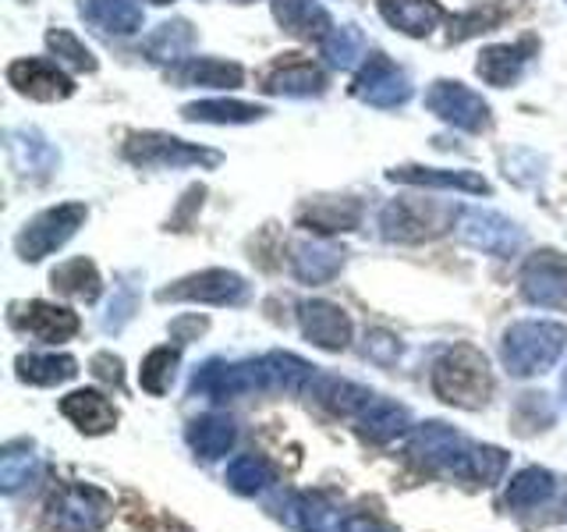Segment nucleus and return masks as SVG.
Wrapping results in <instances>:
<instances>
[{
    "mask_svg": "<svg viewBox=\"0 0 567 532\" xmlns=\"http://www.w3.org/2000/svg\"><path fill=\"white\" fill-rule=\"evenodd\" d=\"M344 266V248L330 242H298L291 248V274L301 284H327L341 274Z\"/></svg>",
    "mask_w": 567,
    "mask_h": 532,
    "instance_id": "a878e982",
    "label": "nucleus"
},
{
    "mask_svg": "<svg viewBox=\"0 0 567 532\" xmlns=\"http://www.w3.org/2000/svg\"><path fill=\"white\" fill-rule=\"evenodd\" d=\"M262 93L270 96H323L327 93V75L323 68H316L312 61H301L298 53H288V61H277L262 71Z\"/></svg>",
    "mask_w": 567,
    "mask_h": 532,
    "instance_id": "dca6fc26",
    "label": "nucleus"
},
{
    "mask_svg": "<svg viewBox=\"0 0 567 532\" xmlns=\"http://www.w3.org/2000/svg\"><path fill=\"white\" fill-rule=\"evenodd\" d=\"M501 22H504V8H496V4L468 8V11H461L451 22V43H465V40H472V35H478V32L496 29Z\"/></svg>",
    "mask_w": 567,
    "mask_h": 532,
    "instance_id": "79ce46f5",
    "label": "nucleus"
},
{
    "mask_svg": "<svg viewBox=\"0 0 567 532\" xmlns=\"http://www.w3.org/2000/svg\"><path fill=\"white\" fill-rule=\"evenodd\" d=\"M323 58L330 68H341L351 71L365 58V35L359 25H341V29H330L323 35Z\"/></svg>",
    "mask_w": 567,
    "mask_h": 532,
    "instance_id": "ea45409f",
    "label": "nucleus"
},
{
    "mask_svg": "<svg viewBox=\"0 0 567 532\" xmlns=\"http://www.w3.org/2000/svg\"><path fill=\"white\" fill-rule=\"evenodd\" d=\"M188 448L206 458V461H217L224 458L230 448H235V440H238V426L230 416L224 412H209V416H199L195 422H188Z\"/></svg>",
    "mask_w": 567,
    "mask_h": 532,
    "instance_id": "bb28decb",
    "label": "nucleus"
},
{
    "mask_svg": "<svg viewBox=\"0 0 567 532\" xmlns=\"http://www.w3.org/2000/svg\"><path fill=\"white\" fill-rule=\"evenodd\" d=\"M47 47L50 53L58 58L64 68L71 71H96V58H93V50H89L75 32H68V29H50L47 32Z\"/></svg>",
    "mask_w": 567,
    "mask_h": 532,
    "instance_id": "a19ab883",
    "label": "nucleus"
},
{
    "mask_svg": "<svg viewBox=\"0 0 567 532\" xmlns=\"http://www.w3.org/2000/svg\"><path fill=\"white\" fill-rule=\"evenodd\" d=\"M245 298L248 280L235 270H199L156 291V301H203V306H241Z\"/></svg>",
    "mask_w": 567,
    "mask_h": 532,
    "instance_id": "9d476101",
    "label": "nucleus"
},
{
    "mask_svg": "<svg viewBox=\"0 0 567 532\" xmlns=\"http://www.w3.org/2000/svg\"><path fill=\"white\" fill-rule=\"evenodd\" d=\"M365 355H369L372 362L390 366V362H398L401 341H398L394 334H386V330H369V337H365Z\"/></svg>",
    "mask_w": 567,
    "mask_h": 532,
    "instance_id": "de8ad7c7",
    "label": "nucleus"
},
{
    "mask_svg": "<svg viewBox=\"0 0 567 532\" xmlns=\"http://www.w3.org/2000/svg\"><path fill=\"white\" fill-rule=\"evenodd\" d=\"M18 380L32 387H53L68 383L79 372V362L71 355H18Z\"/></svg>",
    "mask_w": 567,
    "mask_h": 532,
    "instance_id": "c9c22d12",
    "label": "nucleus"
},
{
    "mask_svg": "<svg viewBox=\"0 0 567 532\" xmlns=\"http://www.w3.org/2000/svg\"><path fill=\"white\" fill-rule=\"evenodd\" d=\"M504 472H507V451L489 448V443H478V448H475V466H472V483L493 487V483H501Z\"/></svg>",
    "mask_w": 567,
    "mask_h": 532,
    "instance_id": "a18cd8bd",
    "label": "nucleus"
},
{
    "mask_svg": "<svg viewBox=\"0 0 567 532\" xmlns=\"http://www.w3.org/2000/svg\"><path fill=\"white\" fill-rule=\"evenodd\" d=\"M79 11L103 35H132L142 29V8L135 0H79Z\"/></svg>",
    "mask_w": 567,
    "mask_h": 532,
    "instance_id": "cd10ccee",
    "label": "nucleus"
},
{
    "mask_svg": "<svg viewBox=\"0 0 567 532\" xmlns=\"http://www.w3.org/2000/svg\"><path fill=\"white\" fill-rule=\"evenodd\" d=\"M564 401H567V372H564Z\"/></svg>",
    "mask_w": 567,
    "mask_h": 532,
    "instance_id": "603ef678",
    "label": "nucleus"
},
{
    "mask_svg": "<svg viewBox=\"0 0 567 532\" xmlns=\"http://www.w3.org/2000/svg\"><path fill=\"white\" fill-rule=\"evenodd\" d=\"M235 4H252V0H235Z\"/></svg>",
    "mask_w": 567,
    "mask_h": 532,
    "instance_id": "5fc2aeb1",
    "label": "nucleus"
},
{
    "mask_svg": "<svg viewBox=\"0 0 567 532\" xmlns=\"http://www.w3.org/2000/svg\"><path fill=\"white\" fill-rule=\"evenodd\" d=\"M377 8L390 29L412 35V40H425L443 22V8L436 0H377Z\"/></svg>",
    "mask_w": 567,
    "mask_h": 532,
    "instance_id": "5701e85b",
    "label": "nucleus"
},
{
    "mask_svg": "<svg viewBox=\"0 0 567 532\" xmlns=\"http://www.w3.org/2000/svg\"><path fill=\"white\" fill-rule=\"evenodd\" d=\"M454 227H457V238L465 245L478 248V253L501 256V259L518 256L525 245V231L511 217H504V213H493V209H461Z\"/></svg>",
    "mask_w": 567,
    "mask_h": 532,
    "instance_id": "6e6552de",
    "label": "nucleus"
},
{
    "mask_svg": "<svg viewBox=\"0 0 567 532\" xmlns=\"http://www.w3.org/2000/svg\"><path fill=\"white\" fill-rule=\"evenodd\" d=\"M309 395L316 398V405H323L333 416H359L362 408L377 398L369 387H359L341 377H327V372H316L309 383Z\"/></svg>",
    "mask_w": 567,
    "mask_h": 532,
    "instance_id": "c85d7f7f",
    "label": "nucleus"
},
{
    "mask_svg": "<svg viewBox=\"0 0 567 532\" xmlns=\"http://www.w3.org/2000/svg\"><path fill=\"white\" fill-rule=\"evenodd\" d=\"M177 366H182V351L177 348H153L146 359H142V369H138V383L146 395L153 398H164L174 377H177Z\"/></svg>",
    "mask_w": 567,
    "mask_h": 532,
    "instance_id": "4c0bfd02",
    "label": "nucleus"
},
{
    "mask_svg": "<svg viewBox=\"0 0 567 532\" xmlns=\"http://www.w3.org/2000/svg\"><path fill=\"white\" fill-rule=\"evenodd\" d=\"M8 156H11V164H14L18 174L35 177V182H47V177L58 171V164H61L58 150H53L50 142H47V135L35 132V129H14V132H8Z\"/></svg>",
    "mask_w": 567,
    "mask_h": 532,
    "instance_id": "a211bd4d",
    "label": "nucleus"
},
{
    "mask_svg": "<svg viewBox=\"0 0 567 532\" xmlns=\"http://www.w3.org/2000/svg\"><path fill=\"white\" fill-rule=\"evenodd\" d=\"M430 383L440 401H447L454 408H468V412L483 408L493 395L489 362H486V355L472 345H454L443 351L433 366Z\"/></svg>",
    "mask_w": 567,
    "mask_h": 532,
    "instance_id": "f257e3e1",
    "label": "nucleus"
},
{
    "mask_svg": "<svg viewBox=\"0 0 567 532\" xmlns=\"http://www.w3.org/2000/svg\"><path fill=\"white\" fill-rule=\"evenodd\" d=\"M359 433L372 443H390L408 433V426H412V416H408V408L398 405V401H386V398H372L359 416Z\"/></svg>",
    "mask_w": 567,
    "mask_h": 532,
    "instance_id": "7c9ffc66",
    "label": "nucleus"
},
{
    "mask_svg": "<svg viewBox=\"0 0 567 532\" xmlns=\"http://www.w3.org/2000/svg\"><path fill=\"white\" fill-rule=\"evenodd\" d=\"M8 82L14 85V93H22L29 100L40 103H58L75 93V82H71L58 64H50L43 58H22L8 64Z\"/></svg>",
    "mask_w": 567,
    "mask_h": 532,
    "instance_id": "4468645a",
    "label": "nucleus"
},
{
    "mask_svg": "<svg viewBox=\"0 0 567 532\" xmlns=\"http://www.w3.org/2000/svg\"><path fill=\"white\" fill-rule=\"evenodd\" d=\"M348 532H390V529L380 525V522H372V519H351L348 522Z\"/></svg>",
    "mask_w": 567,
    "mask_h": 532,
    "instance_id": "3c124183",
    "label": "nucleus"
},
{
    "mask_svg": "<svg viewBox=\"0 0 567 532\" xmlns=\"http://www.w3.org/2000/svg\"><path fill=\"white\" fill-rule=\"evenodd\" d=\"M298 224L319 231V235H341V231H354L362 224V203L359 200H341V195H327L316 200L298 213Z\"/></svg>",
    "mask_w": 567,
    "mask_h": 532,
    "instance_id": "393cba45",
    "label": "nucleus"
},
{
    "mask_svg": "<svg viewBox=\"0 0 567 532\" xmlns=\"http://www.w3.org/2000/svg\"><path fill=\"white\" fill-rule=\"evenodd\" d=\"M50 284H53V291L71 295V298H79V301H96L100 298V288H103L96 263L85 259V256L61 263L58 270L50 274Z\"/></svg>",
    "mask_w": 567,
    "mask_h": 532,
    "instance_id": "f704fd0d",
    "label": "nucleus"
},
{
    "mask_svg": "<svg viewBox=\"0 0 567 532\" xmlns=\"http://www.w3.org/2000/svg\"><path fill=\"white\" fill-rule=\"evenodd\" d=\"M266 114H270L266 106L241 103V100H199V103L182 106V117L199 121V124H252V121H262Z\"/></svg>",
    "mask_w": 567,
    "mask_h": 532,
    "instance_id": "473e14b6",
    "label": "nucleus"
},
{
    "mask_svg": "<svg viewBox=\"0 0 567 532\" xmlns=\"http://www.w3.org/2000/svg\"><path fill=\"white\" fill-rule=\"evenodd\" d=\"M195 47V29L185 18H171V22L156 25L146 35V58L153 64H182Z\"/></svg>",
    "mask_w": 567,
    "mask_h": 532,
    "instance_id": "2f4dec72",
    "label": "nucleus"
},
{
    "mask_svg": "<svg viewBox=\"0 0 567 532\" xmlns=\"http://www.w3.org/2000/svg\"><path fill=\"white\" fill-rule=\"evenodd\" d=\"M22 327L35 341L58 345V341H71L79 334V316L64 306H53V301H29L22 313Z\"/></svg>",
    "mask_w": 567,
    "mask_h": 532,
    "instance_id": "c756f323",
    "label": "nucleus"
},
{
    "mask_svg": "<svg viewBox=\"0 0 567 532\" xmlns=\"http://www.w3.org/2000/svg\"><path fill=\"white\" fill-rule=\"evenodd\" d=\"M298 324L306 341H312L323 351H344L351 345V316L323 298H309L298 306Z\"/></svg>",
    "mask_w": 567,
    "mask_h": 532,
    "instance_id": "2eb2a0df",
    "label": "nucleus"
},
{
    "mask_svg": "<svg viewBox=\"0 0 567 532\" xmlns=\"http://www.w3.org/2000/svg\"><path fill=\"white\" fill-rule=\"evenodd\" d=\"M153 4H171V0H153Z\"/></svg>",
    "mask_w": 567,
    "mask_h": 532,
    "instance_id": "864d4df0",
    "label": "nucleus"
},
{
    "mask_svg": "<svg viewBox=\"0 0 567 532\" xmlns=\"http://www.w3.org/2000/svg\"><path fill=\"white\" fill-rule=\"evenodd\" d=\"M124 160L142 171H182V167H217L220 153L192 146L185 139H174L164 132H135L124 142Z\"/></svg>",
    "mask_w": 567,
    "mask_h": 532,
    "instance_id": "7ed1b4c3",
    "label": "nucleus"
},
{
    "mask_svg": "<svg viewBox=\"0 0 567 532\" xmlns=\"http://www.w3.org/2000/svg\"><path fill=\"white\" fill-rule=\"evenodd\" d=\"M536 35H525V40L518 43H496V47H486L483 53H478L475 61V71L478 79H483L486 85H496V89H507L522 79L525 64L532 61V53H536Z\"/></svg>",
    "mask_w": 567,
    "mask_h": 532,
    "instance_id": "f3484780",
    "label": "nucleus"
},
{
    "mask_svg": "<svg viewBox=\"0 0 567 532\" xmlns=\"http://www.w3.org/2000/svg\"><path fill=\"white\" fill-rule=\"evenodd\" d=\"M114 511L111 493L89 483H68L50 497L47 519L58 532H96L106 525Z\"/></svg>",
    "mask_w": 567,
    "mask_h": 532,
    "instance_id": "423d86ee",
    "label": "nucleus"
},
{
    "mask_svg": "<svg viewBox=\"0 0 567 532\" xmlns=\"http://www.w3.org/2000/svg\"><path fill=\"white\" fill-rule=\"evenodd\" d=\"M270 11L277 25L288 35H298V40H323L333 29L330 11L319 0H270Z\"/></svg>",
    "mask_w": 567,
    "mask_h": 532,
    "instance_id": "4be33fe9",
    "label": "nucleus"
},
{
    "mask_svg": "<svg viewBox=\"0 0 567 532\" xmlns=\"http://www.w3.org/2000/svg\"><path fill=\"white\" fill-rule=\"evenodd\" d=\"M390 182L401 185H419V188H440V192H468V195H489V182L475 171H447V167H415L404 164L386 171Z\"/></svg>",
    "mask_w": 567,
    "mask_h": 532,
    "instance_id": "6ab92c4d",
    "label": "nucleus"
},
{
    "mask_svg": "<svg viewBox=\"0 0 567 532\" xmlns=\"http://www.w3.org/2000/svg\"><path fill=\"white\" fill-rule=\"evenodd\" d=\"M554 490H557L554 472L543 469V466H528L507 483V508L511 511H532V508L546 504L549 497H554Z\"/></svg>",
    "mask_w": 567,
    "mask_h": 532,
    "instance_id": "72a5a7b5",
    "label": "nucleus"
},
{
    "mask_svg": "<svg viewBox=\"0 0 567 532\" xmlns=\"http://www.w3.org/2000/svg\"><path fill=\"white\" fill-rule=\"evenodd\" d=\"M167 82L177 89H238L245 82V71L235 61H217V58H195L167 71Z\"/></svg>",
    "mask_w": 567,
    "mask_h": 532,
    "instance_id": "b1692460",
    "label": "nucleus"
},
{
    "mask_svg": "<svg viewBox=\"0 0 567 532\" xmlns=\"http://www.w3.org/2000/svg\"><path fill=\"white\" fill-rule=\"evenodd\" d=\"M132 313H135V288H132V284H121L114 301H111V309H106V316H103V330L117 334L132 319Z\"/></svg>",
    "mask_w": 567,
    "mask_h": 532,
    "instance_id": "49530a36",
    "label": "nucleus"
},
{
    "mask_svg": "<svg viewBox=\"0 0 567 532\" xmlns=\"http://www.w3.org/2000/svg\"><path fill=\"white\" fill-rule=\"evenodd\" d=\"M522 295L532 306L567 309V256L557 248H539L522 266Z\"/></svg>",
    "mask_w": 567,
    "mask_h": 532,
    "instance_id": "9b49d317",
    "label": "nucleus"
},
{
    "mask_svg": "<svg viewBox=\"0 0 567 532\" xmlns=\"http://www.w3.org/2000/svg\"><path fill=\"white\" fill-rule=\"evenodd\" d=\"M209 324H206V319L203 316H185V319H174V324H171V337H174V341H192V337H199L203 330H206Z\"/></svg>",
    "mask_w": 567,
    "mask_h": 532,
    "instance_id": "09e8293b",
    "label": "nucleus"
},
{
    "mask_svg": "<svg viewBox=\"0 0 567 532\" xmlns=\"http://www.w3.org/2000/svg\"><path fill=\"white\" fill-rule=\"evenodd\" d=\"M270 483H274V466L266 458H259V454H238L227 466V487L235 493L256 497Z\"/></svg>",
    "mask_w": 567,
    "mask_h": 532,
    "instance_id": "58836bf2",
    "label": "nucleus"
},
{
    "mask_svg": "<svg viewBox=\"0 0 567 532\" xmlns=\"http://www.w3.org/2000/svg\"><path fill=\"white\" fill-rule=\"evenodd\" d=\"M451 227V209L447 206H415L408 200L386 203L380 213V231L386 242H425Z\"/></svg>",
    "mask_w": 567,
    "mask_h": 532,
    "instance_id": "f8f14e48",
    "label": "nucleus"
},
{
    "mask_svg": "<svg viewBox=\"0 0 567 532\" xmlns=\"http://www.w3.org/2000/svg\"><path fill=\"white\" fill-rule=\"evenodd\" d=\"M475 448L478 443L465 440L457 430H451L447 422H422L412 437L415 461H422V466L433 472L457 475V479H472Z\"/></svg>",
    "mask_w": 567,
    "mask_h": 532,
    "instance_id": "39448f33",
    "label": "nucleus"
},
{
    "mask_svg": "<svg viewBox=\"0 0 567 532\" xmlns=\"http://www.w3.org/2000/svg\"><path fill=\"white\" fill-rule=\"evenodd\" d=\"M564 348H567L564 324H554V319H522V324L507 327L501 359L511 377L528 380V377H543L546 369H554L560 362Z\"/></svg>",
    "mask_w": 567,
    "mask_h": 532,
    "instance_id": "f03ea898",
    "label": "nucleus"
},
{
    "mask_svg": "<svg viewBox=\"0 0 567 532\" xmlns=\"http://www.w3.org/2000/svg\"><path fill=\"white\" fill-rule=\"evenodd\" d=\"M256 390H270V372H266L262 359L259 362L256 359H248V362L209 359L192 377V395H203V398H213V401L256 395Z\"/></svg>",
    "mask_w": 567,
    "mask_h": 532,
    "instance_id": "0eeeda50",
    "label": "nucleus"
},
{
    "mask_svg": "<svg viewBox=\"0 0 567 532\" xmlns=\"http://www.w3.org/2000/svg\"><path fill=\"white\" fill-rule=\"evenodd\" d=\"M554 422V408H549L546 395H522L518 408H514V426H518V433H536V430H546V426Z\"/></svg>",
    "mask_w": 567,
    "mask_h": 532,
    "instance_id": "c03bdc74",
    "label": "nucleus"
},
{
    "mask_svg": "<svg viewBox=\"0 0 567 532\" xmlns=\"http://www.w3.org/2000/svg\"><path fill=\"white\" fill-rule=\"evenodd\" d=\"M35 472H40V458L29 451L8 448L4 458H0V487H4V493H18L25 483H32Z\"/></svg>",
    "mask_w": 567,
    "mask_h": 532,
    "instance_id": "37998d69",
    "label": "nucleus"
},
{
    "mask_svg": "<svg viewBox=\"0 0 567 532\" xmlns=\"http://www.w3.org/2000/svg\"><path fill=\"white\" fill-rule=\"evenodd\" d=\"M284 519L298 532H348V522L341 519L330 501L319 493H288L284 497Z\"/></svg>",
    "mask_w": 567,
    "mask_h": 532,
    "instance_id": "412c9836",
    "label": "nucleus"
},
{
    "mask_svg": "<svg viewBox=\"0 0 567 532\" xmlns=\"http://www.w3.org/2000/svg\"><path fill=\"white\" fill-rule=\"evenodd\" d=\"M425 111L436 114L440 121L454 124L461 132H486L493 117H489V103L468 89L465 82H451V79H440L430 85V93H425Z\"/></svg>",
    "mask_w": 567,
    "mask_h": 532,
    "instance_id": "1a4fd4ad",
    "label": "nucleus"
},
{
    "mask_svg": "<svg viewBox=\"0 0 567 532\" xmlns=\"http://www.w3.org/2000/svg\"><path fill=\"white\" fill-rule=\"evenodd\" d=\"M262 362H266V372H270V387L288 390V395H309L316 366H309L306 359H298L291 351H270Z\"/></svg>",
    "mask_w": 567,
    "mask_h": 532,
    "instance_id": "e433bc0d",
    "label": "nucleus"
},
{
    "mask_svg": "<svg viewBox=\"0 0 567 532\" xmlns=\"http://www.w3.org/2000/svg\"><path fill=\"white\" fill-rule=\"evenodd\" d=\"M61 416L89 437H103L117 426V408L100 390H71L68 398H61Z\"/></svg>",
    "mask_w": 567,
    "mask_h": 532,
    "instance_id": "aec40b11",
    "label": "nucleus"
},
{
    "mask_svg": "<svg viewBox=\"0 0 567 532\" xmlns=\"http://www.w3.org/2000/svg\"><path fill=\"white\" fill-rule=\"evenodd\" d=\"M351 93H354V100H362L369 106H383V111H390V106H401L412 100V79H408L390 58L377 53V58H369L365 68L359 71Z\"/></svg>",
    "mask_w": 567,
    "mask_h": 532,
    "instance_id": "ddd939ff",
    "label": "nucleus"
},
{
    "mask_svg": "<svg viewBox=\"0 0 567 532\" xmlns=\"http://www.w3.org/2000/svg\"><path fill=\"white\" fill-rule=\"evenodd\" d=\"M85 217H89L85 203H61V206H50L43 213H35V217L18 231V238H14L18 256H22L25 263L47 259L50 253H58V248H64L71 238H75V231L85 224Z\"/></svg>",
    "mask_w": 567,
    "mask_h": 532,
    "instance_id": "20e7f679",
    "label": "nucleus"
},
{
    "mask_svg": "<svg viewBox=\"0 0 567 532\" xmlns=\"http://www.w3.org/2000/svg\"><path fill=\"white\" fill-rule=\"evenodd\" d=\"M93 372H96V377L100 380H106V383H117L121 387V380H124V372H121V359H117V355H96V359H93Z\"/></svg>",
    "mask_w": 567,
    "mask_h": 532,
    "instance_id": "8fccbe9b",
    "label": "nucleus"
}]
</instances>
